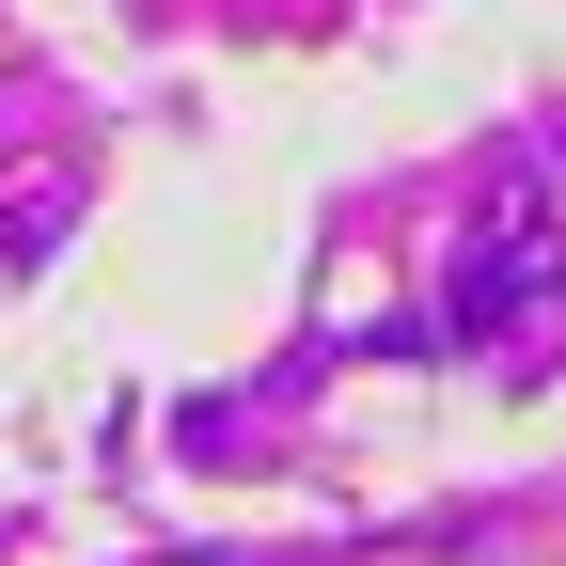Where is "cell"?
<instances>
[{"mask_svg":"<svg viewBox=\"0 0 566 566\" xmlns=\"http://www.w3.org/2000/svg\"><path fill=\"white\" fill-rule=\"evenodd\" d=\"M551 283H566L551 189H535V174H504V189L472 205V237H457V300H441V331H457V346H504V331L551 300Z\"/></svg>","mask_w":566,"mask_h":566,"instance_id":"obj_1","label":"cell"}]
</instances>
